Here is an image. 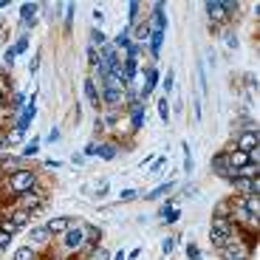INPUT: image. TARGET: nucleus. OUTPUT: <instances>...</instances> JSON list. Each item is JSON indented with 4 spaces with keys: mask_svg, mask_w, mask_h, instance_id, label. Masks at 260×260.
Instances as JSON below:
<instances>
[{
    "mask_svg": "<svg viewBox=\"0 0 260 260\" xmlns=\"http://www.w3.org/2000/svg\"><path fill=\"white\" fill-rule=\"evenodd\" d=\"M232 260H249V257H232Z\"/></svg>",
    "mask_w": 260,
    "mask_h": 260,
    "instance_id": "nucleus-44",
    "label": "nucleus"
},
{
    "mask_svg": "<svg viewBox=\"0 0 260 260\" xmlns=\"http://www.w3.org/2000/svg\"><path fill=\"white\" fill-rule=\"evenodd\" d=\"M96 156H102V158H113V156H116V144H99Z\"/></svg>",
    "mask_w": 260,
    "mask_h": 260,
    "instance_id": "nucleus-23",
    "label": "nucleus"
},
{
    "mask_svg": "<svg viewBox=\"0 0 260 260\" xmlns=\"http://www.w3.org/2000/svg\"><path fill=\"white\" fill-rule=\"evenodd\" d=\"M232 187L241 195H260V178H252V181H232Z\"/></svg>",
    "mask_w": 260,
    "mask_h": 260,
    "instance_id": "nucleus-10",
    "label": "nucleus"
},
{
    "mask_svg": "<svg viewBox=\"0 0 260 260\" xmlns=\"http://www.w3.org/2000/svg\"><path fill=\"white\" fill-rule=\"evenodd\" d=\"M85 260H111V252H108V249H105L102 243H99L96 249H91V252L85 254Z\"/></svg>",
    "mask_w": 260,
    "mask_h": 260,
    "instance_id": "nucleus-18",
    "label": "nucleus"
},
{
    "mask_svg": "<svg viewBox=\"0 0 260 260\" xmlns=\"http://www.w3.org/2000/svg\"><path fill=\"white\" fill-rule=\"evenodd\" d=\"M150 34H153V28H150V23H139V26L133 28V37H136V46H139V43H144V40H147Z\"/></svg>",
    "mask_w": 260,
    "mask_h": 260,
    "instance_id": "nucleus-17",
    "label": "nucleus"
},
{
    "mask_svg": "<svg viewBox=\"0 0 260 260\" xmlns=\"http://www.w3.org/2000/svg\"><path fill=\"white\" fill-rule=\"evenodd\" d=\"M130 119H133V130H139V127H142V122L147 119V116H144V111H142V102L130 105Z\"/></svg>",
    "mask_w": 260,
    "mask_h": 260,
    "instance_id": "nucleus-15",
    "label": "nucleus"
},
{
    "mask_svg": "<svg viewBox=\"0 0 260 260\" xmlns=\"http://www.w3.org/2000/svg\"><path fill=\"white\" fill-rule=\"evenodd\" d=\"M9 221H12L14 226H17V232H20V229H23L28 221H31V215L23 212V209H14V207H12V212H9Z\"/></svg>",
    "mask_w": 260,
    "mask_h": 260,
    "instance_id": "nucleus-12",
    "label": "nucleus"
},
{
    "mask_svg": "<svg viewBox=\"0 0 260 260\" xmlns=\"http://www.w3.org/2000/svg\"><path fill=\"white\" fill-rule=\"evenodd\" d=\"M178 209H173V207H167V204H164L161 207V212H158V218H161V221H167V223H176L178 221Z\"/></svg>",
    "mask_w": 260,
    "mask_h": 260,
    "instance_id": "nucleus-20",
    "label": "nucleus"
},
{
    "mask_svg": "<svg viewBox=\"0 0 260 260\" xmlns=\"http://www.w3.org/2000/svg\"><path fill=\"white\" fill-rule=\"evenodd\" d=\"M43 204H46V189H43V187L31 189V192H23V195L14 198V209H23V212H28V215L40 212Z\"/></svg>",
    "mask_w": 260,
    "mask_h": 260,
    "instance_id": "nucleus-2",
    "label": "nucleus"
},
{
    "mask_svg": "<svg viewBox=\"0 0 260 260\" xmlns=\"http://www.w3.org/2000/svg\"><path fill=\"white\" fill-rule=\"evenodd\" d=\"M173 249H176V238H164V243H161V252H164V254H170Z\"/></svg>",
    "mask_w": 260,
    "mask_h": 260,
    "instance_id": "nucleus-30",
    "label": "nucleus"
},
{
    "mask_svg": "<svg viewBox=\"0 0 260 260\" xmlns=\"http://www.w3.org/2000/svg\"><path fill=\"white\" fill-rule=\"evenodd\" d=\"M241 201L252 218H260V195H241Z\"/></svg>",
    "mask_w": 260,
    "mask_h": 260,
    "instance_id": "nucleus-11",
    "label": "nucleus"
},
{
    "mask_svg": "<svg viewBox=\"0 0 260 260\" xmlns=\"http://www.w3.org/2000/svg\"><path fill=\"white\" fill-rule=\"evenodd\" d=\"M96 192H99V195L108 192V181H99V189H96Z\"/></svg>",
    "mask_w": 260,
    "mask_h": 260,
    "instance_id": "nucleus-40",
    "label": "nucleus"
},
{
    "mask_svg": "<svg viewBox=\"0 0 260 260\" xmlns=\"http://www.w3.org/2000/svg\"><path fill=\"white\" fill-rule=\"evenodd\" d=\"M14 57H17V54H14V48H9V51H6V62L12 65V62H14Z\"/></svg>",
    "mask_w": 260,
    "mask_h": 260,
    "instance_id": "nucleus-39",
    "label": "nucleus"
},
{
    "mask_svg": "<svg viewBox=\"0 0 260 260\" xmlns=\"http://www.w3.org/2000/svg\"><path fill=\"white\" fill-rule=\"evenodd\" d=\"M235 150H241V153H252V150H260V133H257V130L238 133V136H235Z\"/></svg>",
    "mask_w": 260,
    "mask_h": 260,
    "instance_id": "nucleus-3",
    "label": "nucleus"
},
{
    "mask_svg": "<svg viewBox=\"0 0 260 260\" xmlns=\"http://www.w3.org/2000/svg\"><path fill=\"white\" fill-rule=\"evenodd\" d=\"M139 9H142V3H130V20L139 17Z\"/></svg>",
    "mask_w": 260,
    "mask_h": 260,
    "instance_id": "nucleus-34",
    "label": "nucleus"
},
{
    "mask_svg": "<svg viewBox=\"0 0 260 260\" xmlns=\"http://www.w3.org/2000/svg\"><path fill=\"white\" fill-rule=\"evenodd\" d=\"M34 116H37V105H34V96H31V102H28L26 108H23V113H20V116L14 119L12 127H17V130H23V133H26V127L34 122Z\"/></svg>",
    "mask_w": 260,
    "mask_h": 260,
    "instance_id": "nucleus-6",
    "label": "nucleus"
},
{
    "mask_svg": "<svg viewBox=\"0 0 260 260\" xmlns=\"http://www.w3.org/2000/svg\"><path fill=\"white\" fill-rule=\"evenodd\" d=\"M176 187V178H170V181H164V184H158L156 189H153V192H147L144 195V198H147V201H156V198H161L164 192H170V189Z\"/></svg>",
    "mask_w": 260,
    "mask_h": 260,
    "instance_id": "nucleus-13",
    "label": "nucleus"
},
{
    "mask_svg": "<svg viewBox=\"0 0 260 260\" xmlns=\"http://www.w3.org/2000/svg\"><path fill=\"white\" fill-rule=\"evenodd\" d=\"M71 164H77V167H82V164H85V156H82V153H74V156H71Z\"/></svg>",
    "mask_w": 260,
    "mask_h": 260,
    "instance_id": "nucleus-35",
    "label": "nucleus"
},
{
    "mask_svg": "<svg viewBox=\"0 0 260 260\" xmlns=\"http://www.w3.org/2000/svg\"><path fill=\"white\" fill-rule=\"evenodd\" d=\"M51 241H54V238L48 235V229H46V226H34L31 232H28V246H31L34 252H40V249H46Z\"/></svg>",
    "mask_w": 260,
    "mask_h": 260,
    "instance_id": "nucleus-4",
    "label": "nucleus"
},
{
    "mask_svg": "<svg viewBox=\"0 0 260 260\" xmlns=\"http://www.w3.org/2000/svg\"><path fill=\"white\" fill-rule=\"evenodd\" d=\"M209 164H212V173H215V176L226 178V181H232V178H235V173L229 170V164H226V150H221V153H215V156H212V161H209Z\"/></svg>",
    "mask_w": 260,
    "mask_h": 260,
    "instance_id": "nucleus-5",
    "label": "nucleus"
},
{
    "mask_svg": "<svg viewBox=\"0 0 260 260\" xmlns=\"http://www.w3.org/2000/svg\"><path fill=\"white\" fill-rule=\"evenodd\" d=\"M3 6H9V3H6V0H0V9H3Z\"/></svg>",
    "mask_w": 260,
    "mask_h": 260,
    "instance_id": "nucleus-43",
    "label": "nucleus"
},
{
    "mask_svg": "<svg viewBox=\"0 0 260 260\" xmlns=\"http://www.w3.org/2000/svg\"><path fill=\"white\" fill-rule=\"evenodd\" d=\"M207 14L209 20H215V23H226V9H223V0H209L207 3Z\"/></svg>",
    "mask_w": 260,
    "mask_h": 260,
    "instance_id": "nucleus-8",
    "label": "nucleus"
},
{
    "mask_svg": "<svg viewBox=\"0 0 260 260\" xmlns=\"http://www.w3.org/2000/svg\"><path fill=\"white\" fill-rule=\"evenodd\" d=\"M40 3H23V9H20V14H23V23H28V20H34V14H37Z\"/></svg>",
    "mask_w": 260,
    "mask_h": 260,
    "instance_id": "nucleus-21",
    "label": "nucleus"
},
{
    "mask_svg": "<svg viewBox=\"0 0 260 260\" xmlns=\"http://www.w3.org/2000/svg\"><path fill=\"white\" fill-rule=\"evenodd\" d=\"M133 198H136V189H124V192H122V198H119V201H133Z\"/></svg>",
    "mask_w": 260,
    "mask_h": 260,
    "instance_id": "nucleus-33",
    "label": "nucleus"
},
{
    "mask_svg": "<svg viewBox=\"0 0 260 260\" xmlns=\"http://www.w3.org/2000/svg\"><path fill=\"white\" fill-rule=\"evenodd\" d=\"M40 187V178H37V173L34 170H28V167H20V170H14V173H9L6 178H3V189H6L9 195H23V192H31V189H37Z\"/></svg>",
    "mask_w": 260,
    "mask_h": 260,
    "instance_id": "nucleus-1",
    "label": "nucleus"
},
{
    "mask_svg": "<svg viewBox=\"0 0 260 260\" xmlns=\"http://www.w3.org/2000/svg\"><path fill=\"white\" fill-rule=\"evenodd\" d=\"M164 164H167V158H164V156H161V158H156V164H153V167H150V170H161V167H164Z\"/></svg>",
    "mask_w": 260,
    "mask_h": 260,
    "instance_id": "nucleus-38",
    "label": "nucleus"
},
{
    "mask_svg": "<svg viewBox=\"0 0 260 260\" xmlns=\"http://www.w3.org/2000/svg\"><path fill=\"white\" fill-rule=\"evenodd\" d=\"M96 43H99V46H105V43H108V40H105V34L99 31V28H93V31H91V46L96 48Z\"/></svg>",
    "mask_w": 260,
    "mask_h": 260,
    "instance_id": "nucleus-28",
    "label": "nucleus"
},
{
    "mask_svg": "<svg viewBox=\"0 0 260 260\" xmlns=\"http://www.w3.org/2000/svg\"><path fill=\"white\" fill-rule=\"evenodd\" d=\"M68 226H71V218H65V215H57V218H51V221L46 223L51 238H62V235L68 232Z\"/></svg>",
    "mask_w": 260,
    "mask_h": 260,
    "instance_id": "nucleus-7",
    "label": "nucleus"
},
{
    "mask_svg": "<svg viewBox=\"0 0 260 260\" xmlns=\"http://www.w3.org/2000/svg\"><path fill=\"white\" fill-rule=\"evenodd\" d=\"M37 153H40V139H31V144L23 147V158H31V156H37Z\"/></svg>",
    "mask_w": 260,
    "mask_h": 260,
    "instance_id": "nucleus-22",
    "label": "nucleus"
},
{
    "mask_svg": "<svg viewBox=\"0 0 260 260\" xmlns=\"http://www.w3.org/2000/svg\"><path fill=\"white\" fill-rule=\"evenodd\" d=\"M12 260H40V254L34 252L31 246H20L17 252L12 254Z\"/></svg>",
    "mask_w": 260,
    "mask_h": 260,
    "instance_id": "nucleus-16",
    "label": "nucleus"
},
{
    "mask_svg": "<svg viewBox=\"0 0 260 260\" xmlns=\"http://www.w3.org/2000/svg\"><path fill=\"white\" fill-rule=\"evenodd\" d=\"M161 85H164V91H167V93H170V91H173V74H167V79H164V82H161Z\"/></svg>",
    "mask_w": 260,
    "mask_h": 260,
    "instance_id": "nucleus-37",
    "label": "nucleus"
},
{
    "mask_svg": "<svg viewBox=\"0 0 260 260\" xmlns=\"http://www.w3.org/2000/svg\"><path fill=\"white\" fill-rule=\"evenodd\" d=\"M23 136H26V133H23V130H17V127L6 130V144H9V147H17V144L23 142Z\"/></svg>",
    "mask_w": 260,
    "mask_h": 260,
    "instance_id": "nucleus-19",
    "label": "nucleus"
},
{
    "mask_svg": "<svg viewBox=\"0 0 260 260\" xmlns=\"http://www.w3.org/2000/svg\"><path fill=\"white\" fill-rule=\"evenodd\" d=\"M96 150H99V144H88V147H85V153H82V156H96Z\"/></svg>",
    "mask_w": 260,
    "mask_h": 260,
    "instance_id": "nucleus-36",
    "label": "nucleus"
},
{
    "mask_svg": "<svg viewBox=\"0 0 260 260\" xmlns=\"http://www.w3.org/2000/svg\"><path fill=\"white\" fill-rule=\"evenodd\" d=\"M0 105H3V85H0Z\"/></svg>",
    "mask_w": 260,
    "mask_h": 260,
    "instance_id": "nucleus-42",
    "label": "nucleus"
},
{
    "mask_svg": "<svg viewBox=\"0 0 260 260\" xmlns=\"http://www.w3.org/2000/svg\"><path fill=\"white\" fill-rule=\"evenodd\" d=\"M12 241H14V235H9V232H3V229H0V254L12 246Z\"/></svg>",
    "mask_w": 260,
    "mask_h": 260,
    "instance_id": "nucleus-26",
    "label": "nucleus"
},
{
    "mask_svg": "<svg viewBox=\"0 0 260 260\" xmlns=\"http://www.w3.org/2000/svg\"><path fill=\"white\" fill-rule=\"evenodd\" d=\"M113 260H127V254H124V252H116V257H113Z\"/></svg>",
    "mask_w": 260,
    "mask_h": 260,
    "instance_id": "nucleus-41",
    "label": "nucleus"
},
{
    "mask_svg": "<svg viewBox=\"0 0 260 260\" xmlns=\"http://www.w3.org/2000/svg\"><path fill=\"white\" fill-rule=\"evenodd\" d=\"M187 257L189 260H201V249H198V243H187Z\"/></svg>",
    "mask_w": 260,
    "mask_h": 260,
    "instance_id": "nucleus-29",
    "label": "nucleus"
},
{
    "mask_svg": "<svg viewBox=\"0 0 260 260\" xmlns=\"http://www.w3.org/2000/svg\"><path fill=\"white\" fill-rule=\"evenodd\" d=\"M158 116L164 119V122H170V105H167V99H158Z\"/></svg>",
    "mask_w": 260,
    "mask_h": 260,
    "instance_id": "nucleus-27",
    "label": "nucleus"
},
{
    "mask_svg": "<svg viewBox=\"0 0 260 260\" xmlns=\"http://www.w3.org/2000/svg\"><path fill=\"white\" fill-rule=\"evenodd\" d=\"M82 88H85V96H88V102H91L93 108H99V93H96V85H93V79H91V77L85 79Z\"/></svg>",
    "mask_w": 260,
    "mask_h": 260,
    "instance_id": "nucleus-14",
    "label": "nucleus"
},
{
    "mask_svg": "<svg viewBox=\"0 0 260 260\" xmlns=\"http://www.w3.org/2000/svg\"><path fill=\"white\" fill-rule=\"evenodd\" d=\"M212 218H229V201H218V207H215Z\"/></svg>",
    "mask_w": 260,
    "mask_h": 260,
    "instance_id": "nucleus-24",
    "label": "nucleus"
},
{
    "mask_svg": "<svg viewBox=\"0 0 260 260\" xmlns=\"http://www.w3.org/2000/svg\"><path fill=\"white\" fill-rule=\"evenodd\" d=\"M252 178H260V164H243L241 170H235L232 181H252Z\"/></svg>",
    "mask_w": 260,
    "mask_h": 260,
    "instance_id": "nucleus-9",
    "label": "nucleus"
},
{
    "mask_svg": "<svg viewBox=\"0 0 260 260\" xmlns=\"http://www.w3.org/2000/svg\"><path fill=\"white\" fill-rule=\"evenodd\" d=\"M12 108H14V111H17V108H26V93H14Z\"/></svg>",
    "mask_w": 260,
    "mask_h": 260,
    "instance_id": "nucleus-31",
    "label": "nucleus"
},
{
    "mask_svg": "<svg viewBox=\"0 0 260 260\" xmlns=\"http://www.w3.org/2000/svg\"><path fill=\"white\" fill-rule=\"evenodd\" d=\"M161 37H164V31H153L150 34V46H153V57L158 54V48H161Z\"/></svg>",
    "mask_w": 260,
    "mask_h": 260,
    "instance_id": "nucleus-25",
    "label": "nucleus"
},
{
    "mask_svg": "<svg viewBox=\"0 0 260 260\" xmlns=\"http://www.w3.org/2000/svg\"><path fill=\"white\" fill-rule=\"evenodd\" d=\"M59 142V127H51L48 130V144H57Z\"/></svg>",
    "mask_w": 260,
    "mask_h": 260,
    "instance_id": "nucleus-32",
    "label": "nucleus"
}]
</instances>
